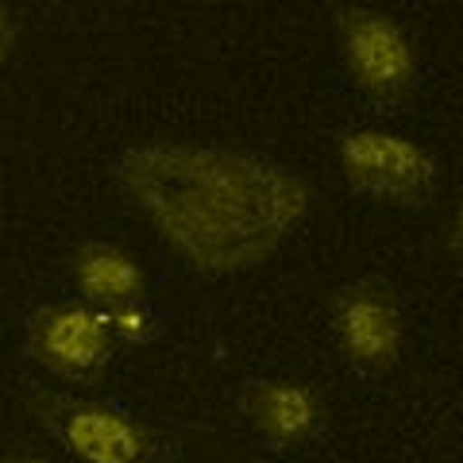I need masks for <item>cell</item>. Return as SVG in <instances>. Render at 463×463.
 I'll list each match as a JSON object with an SVG mask.
<instances>
[{
    "label": "cell",
    "mask_w": 463,
    "mask_h": 463,
    "mask_svg": "<svg viewBox=\"0 0 463 463\" xmlns=\"http://www.w3.org/2000/svg\"><path fill=\"white\" fill-rule=\"evenodd\" d=\"M120 194L197 274L263 267L306 224L313 190L267 155L209 143H143L116 166Z\"/></svg>",
    "instance_id": "cell-1"
},
{
    "label": "cell",
    "mask_w": 463,
    "mask_h": 463,
    "mask_svg": "<svg viewBox=\"0 0 463 463\" xmlns=\"http://www.w3.org/2000/svg\"><path fill=\"white\" fill-rule=\"evenodd\" d=\"M32 413L78 463H166V448L155 429L112 402L35 390Z\"/></svg>",
    "instance_id": "cell-2"
},
{
    "label": "cell",
    "mask_w": 463,
    "mask_h": 463,
    "mask_svg": "<svg viewBox=\"0 0 463 463\" xmlns=\"http://www.w3.org/2000/svg\"><path fill=\"white\" fill-rule=\"evenodd\" d=\"M336 163L355 194L398 209L429 205L440 185L437 155L425 143L386 128H347L336 143Z\"/></svg>",
    "instance_id": "cell-3"
},
{
    "label": "cell",
    "mask_w": 463,
    "mask_h": 463,
    "mask_svg": "<svg viewBox=\"0 0 463 463\" xmlns=\"http://www.w3.org/2000/svg\"><path fill=\"white\" fill-rule=\"evenodd\" d=\"M336 35H340L347 81L364 97L379 100L386 109L405 105L413 97L421 62H417V47L410 32L390 12L352 5L340 12Z\"/></svg>",
    "instance_id": "cell-4"
},
{
    "label": "cell",
    "mask_w": 463,
    "mask_h": 463,
    "mask_svg": "<svg viewBox=\"0 0 463 463\" xmlns=\"http://www.w3.org/2000/svg\"><path fill=\"white\" fill-rule=\"evenodd\" d=\"M112 332L105 313L85 301H54L32 313L24 352L35 367L62 383H97L112 364Z\"/></svg>",
    "instance_id": "cell-5"
},
{
    "label": "cell",
    "mask_w": 463,
    "mask_h": 463,
    "mask_svg": "<svg viewBox=\"0 0 463 463\" xmlns=\"http://www.w3.org/2000/svg\"><path fill=\"white\" fill-rule=\"evenodd\" d=\"M332 332H336V347L347 367L364 374H386L402 364V309L394 301V289L355 279L336 289L332 298Z\"/></svg>",
    "instance_id": "cell-6"
},
{
    "label": "cell",
    "mask_w": 463,
    "mask_h": 463,
    "mask_svg": "<svg viewBox=\"0 0 463 463\" xmlns=\"http://www.w3.org/2000/svg\"><path fill=\"white\" fill-rule=\"evenodd\" d=\"M243 417L274 448H298L325 425L321 394L298 379H251L243 383Z\"/></svg>",
    "instance_id": "cell-7"
},
{
    "label": "cell",
    "mask_w": 463,
    "mask_h": 463,
    "mask_svg": "<svg viewBox=\"0 0 463 463\" xmlns=\"http://www.w3.org/2000/svg\"><path fill=\"white\" fill-rule=\"evenodd\" d=\"M70 282H74L85 306L100 313L124 306V301H139L147 294V274H143L139 259L124 251L120 243H105V240L81 243L70 255Z\"/></svg>",
    "instance_id": "cell-8"
},
{
    "label": "cell",
    "mask_w": 463,
    "mask_h": 463,
    "mask_svg": "<svg viewBox=\"0 0 463 463\" xmlns=\"http://www.w3.org/2000/svg\"><path fill=\"white\" fill-rule=\"evenodd\" d=\"M105 321H109V332H112V340H120V344H155L158 336H163V317H158L147 301H124V306H116L105 313Z\"/></svg>",
    "instance_id": "cell-9"
},
{
    "label": "cell",
    "mask_w": 463,
    "mask_h": 463,
    "mask_svg": "<svg viewBox=\"0 0 463 463\" xmlns=\"http://www.w3.org/2000/svg\"><path fill=\"white\" fill-rule=\"evenodd\" d=\"M12 47H16V24H12L8 16V8L0 5V62L12 54Z\"/></svg>",
    "instance_id": "cell-10"
},
{
    "label": "cell",
    "mask_w": 463,
    "mask_h": 463,
    "mask_svg": "<svg viewBox=\"0 0 463 463\" xmlns=\"http://www.w3.org/2000/svg\"><path fill=\"white\" fill-rule=\"evenodd\" d=\"M0 463H39V459H32V456H5Z\"/></svg>",
    "instance_id": "cell-11"
}]
</instances>
